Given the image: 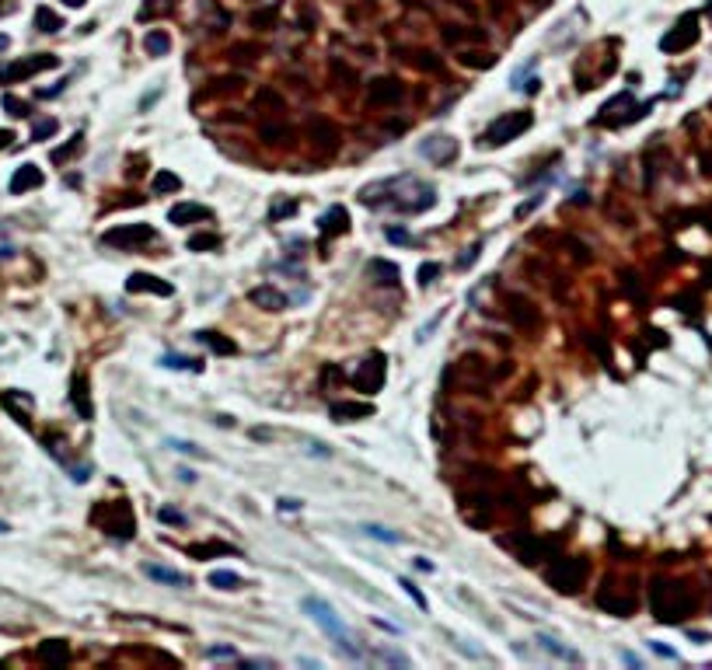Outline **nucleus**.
I'll use <instances>...</instances> for the list:
<instances>
[{
	"label": "nucleus",
	"mask_w": 712,
	"mask_h": 670,
	"mask_svg": "<svg viewBox=\"0 0 712 670\" xmlns=\"http://www.w3.org/2000/svg\"><path fill=\"white\" fill-rule=\"evenodd\" d=\"M209 206H200V202H179L168 210V224L175 227H189V224H200V220H209Z\"/></svg>",
	"instance_id": "4468645a"
},
{
	"label": "nucleus",
	"mask_w": 712,
	"mask_h": 670,
	"mask_svg": "<svg viewBox=\"0 0 712 670\" xmlns=\"http://www.w3.org/2000/svg\"><path fill=\"white\" fill-rule=\"evenodd\" d=\"M461 63H465V67H475V70H489V67L496 63V56H493V53H465Z\"/></svg>",
	"instance_id": "c9c22d12"
},
{
	"label": "nucleus",
	"mask_w": 712,
	"mask_h": 670,
	"mask_svg": "<svg viewBox=\"0 0 712 670\" xmlns=\"http://www.w3.org/2000/svg\"><path fill=\"white\" fill-rule=\"evenodd\" d=\"M384 378H388V360L381 353H370L363 363H356V374H353V387L363 391V394H377L384 387Z\"/></svg>",
	"instance_id": "423d86ee"
},
{
	"label": "nucleus",
	"mask_w": 712,
	"mask_h": 670,
	"mask_svg": "<svg viewBox=\"0 0 712 670\" xmlns=\"http://www.w3.org/2000/svg\"><path fill=\"white\" fill-rule=\"evenodd\" d=\"M143 49H147V56H164L171 49V35L168 32H147Z\"/></svg>",
	"instance_id": "bb28decb"
},
{
	"label": "nucleus",
	"mask_w": 712,
	"mask_h": 670,
	"mask_svg": "<svg viewBox=\"0 0 712 670\" xmlns=\"http://www.w3.org/2000/svg\"><path fill=\"white\" fill-rule=\"evenodd\" d=\"M583 576H587V562H583V559H555L552 569L545 573V579H548L555 590L573 593V590H580Z\"/></svg>",
	"instance_id": "0eeeda50"
},
{
	"label": "nucleus",
	"mask_w": 712,
	"mask_h": 670,
	"mask_svg": "<svg viewBox=\"0 0 712 670\" xmlns=\"http://www.w3.org/2000/svg\"><path fill=\"white\" fill-rule=\"evenodd\" d=\"M248 300H252L255 307H262V311H283V307H287V293H283V290H276L273 283L255 287L252 293H248Z\"/></svg>",
	"instance_id": "dca6fc26"
},
{
	"label": "nucleus",
	"mask_w": 712,
	"mask_h": 670,
	"mask_svg": "<svg viewBox=\"0 0 712 670\" xmlns=\"http://www.w3.org/2000/svg\"><path fill=\"white\" fill-rule=\"evenodd\" d=\"M81 150H84V136H81V133H77V136H74V140H70V143H67V147H60V150H53V165H63V161H67V157H74V154H81Z\"/></svg>",
	"instance_id": "72a5a7b5"
},
{
	"label": "nucleus",
	"mask_w": 712,
	"mask_h": 670,
	"mask_svg": "<svg viewBox=\"0 0 712 670\" xmlns=\"http://www.w3.org/2000/svg\"><path fill=\"white\" fill-rule=\"evenodd\" d=\"M399 586H402V590H406L408 597H412V600H415V604H419V607L426 611V597H422V590H419V586H415V583H412L408 576H402V579H399Z\"/></svg>",
	"instance_id": "ea45409f"
},
{
	"label": "nucleus",
	"mask_w": 712,
	"mask_h": 670,
	"mask_svg": "<svg viewBox=\"0 0 712 670\" xmlns=\"http://www.w3.org/2000/svg\"><path fill=\"white\" fill-rule=\"evenodd\" d=\"M157 520H164V524H186V517H182L179 510H168V506L157 510Z\"/></svg>",
	"instance_id": "09e8293b"
},
{
	"label": "nucleus",
	"mask_w": 712,
	"mask_h": 670,
	"mask_svg": "<svg viewBox=\"0 0 712 670\" xmlns=\"http://www.w3.org/2000/svg\"><path fill=\"white\" fill-rule=\"evenodd\" d=\"M646 112H649V105H632V95L621 91V95H614L611 101H604V108H601V115H597L594 122H597V126H625V122L642 119Z\"/></svg>",
	"instance_id": "39448f33"
},
{
	"label": "nucleus",
	"mask_w": 712,
	"mask_h": 670,
	"mask_svg": "<svg viewBox=\"0 0 712 670\" xmlns=\"http://www.w3.org/2000/svg\"><path fill=\"white\" fill-rule=\"evenodd\" d=\"M597 604H601L608 614H614V618H628V614L635 611V597H618L614 590H604V593L597 597Z\"/></svg>",
	"instance_id": "aec40b11"
},
{
	"label": "nucleus",
	"mask_w": 712,
	"mask_h": 670,
	"mask_svg": "<svg viewBox=\"0 0 712 670\" xmlns=\"http://www.w3.org/2000/svg\"><path fill=\"white\" fill-rule=\"evenodd\" d=\"M259 105H269V108L283 112V98L276 95V91H269V88H262V91H259Z\"/></svg>",
	"instance_id": "37998d69"
},
{
	"label": "nucleus",
	"mask_w": 712,
	"mask_h": 670,
	"mask_svg": "<svg viewBox=\"0 0 712 670\" xmlns=\"http://www.w3.org/2000/svg\"><path fill=\"white\" fill-rule=\"evenodd\" d=\"M39 657L42 660H49V664H67V643H60V639H53V643H42L39 646Z\"/></svg>",
	"instance_id": "c85d7f7f"
},
{
	"label": "nucleus",
	"mask_w": 712,
	"mask_h": 670,
	"mask_svg": "<svg viewBox=\"0 0 712 670\" xmlns=\"http://www.w3.org/2000/svg\"><path fill=\"white\" fill-rule=\"evenodd\" d=\"M388 238H391L395 245H412V238H408V234L402 231V227H391V231H388Z\"/></svg>",
	"instance_id": "603ef678"
},
{
	"label": "nucleus",
	"mask_w": 712,
	"mask_h": 670,
	"mask_svg": "<svg viewBox=\"0 0 712 670\" xmlns=\"http://www.w3.org/2000/svg\"><path fill=\"white\" fill-rule=\"evenodd\" d=\"M216 248H220L216 234H193L189 238V252H216Z\"/></svg>",
	"instance_id": "f704fd0d"
},
{
	"label": "nucleus",
	"mask_w": 712,
	"mask_h": 670,
	"mask_svg": "<svg viewBox=\"0 0 712 670\" xmlns=\"http://www.w3.org/2000/svg\"><path fill=\"white\" fill-rule=\"evenodd\" d=\"M35 28L53 35V32H60V28H63V18H60V14H53L49 7H39V11H35Z\"/></svg>",
	"instance_id": "cd10ccee"
},
{
	"label": "nucleus",
	"mask_w": 712,
	"mask_h": 670,
	"mask_svg": "<svg viewBox=\"0 0 712 670\" xmlns=\"http://www.w3.org/2000/svg\"><path fill=\"white\" fill-rule=\"evenodd\" d=\"M206 657H234V650H227V646H213V650H206Z\"/></svg>",
	"instance_id": "5fc2aeb1"
},
{
	"label": "nucleus",
	"mask_w": 712,
	"mask_h": 670,
	"mask_svg": "<svg viewBox=\"0 0 712 670\" xmlns=\"http://www.w3.org/2000/svg\"><path fill=\"white\" fill-rule=\"evenodd\" d=\"M4 108H11V115H28V105L25 101H18V98H4Z\"/></svg>",
	"instance_id": "8fccbe9b"
},
{
	"label": "nucleus",
	"mask_w": 712,
	"mask_h": 670,
	"mask_svg": "<svg viewBox=\"0 0 712 670\" xmlns=\"http://www.w3.org/2000/svg\"><path fill=\"white\" fill-rule=\"evenodd\" d=\"M440 321H444V311H440V314H433V318H429V321H426V325L419 328V342H426V339H429V332H433V328H436Z\"/></svg>",
	"instance_id": "de8ad7c7"
},
{
	"label": "nucleus",
	"mask_w": 712,
	"mask_h": 670,
	"mask_svg": "<svg viewBox=\"0 0 712 670\" xmlns=\"http://www.w3.org/2000/svg\"><path fill=\"white\" fill-rule=\"evenodd\" d=\"M332 415H335L339 423H353V419L374 415V405H370V401H335V405H332Z\"/></svg>",
	"instance_id": "a211bd4d"
},
{
	"label": "nucleus",
	"mask_w": 712,
	"mask_h": 670,
	"mask_svg": "<svg viewBox=\"0 0 712 670\" xmlns=\"http://www.w3.org/2000/svg\"><path fill=\"white\" fill-rule=\"evenodd\" d=\"M649 607H653V618H656V621H664V625H681V621L695 611V593H692L685 583L656 579L653 590H649Z\"/></svg>",
	"instance_id": "f257e3e1"
},
{
	"label": "nucleus",
	"mask_w": 712,
	"mask_h": 670,
	"mask_svg": "<svg viewBox=\"0 0 712 670\" xmlns=\"http://www.w3.org/2000/svg\"><path fill=\"white\" fill-rule=\"evenodd\" d=\"M363 534H370V538H377V541H388V545H399V541H402V534H395V531H388V527H377V524H363Z\"/></svg>",
	"instance_id": "e433bc0d"
},
{
	"label": "nucleus",
	"mask_w": 712,
	"mask_h": 670,
	"mask_svg": "<svg viewBox=\"0 0 712 670\" xmlns=\"http://www.w3.org/2000/svg\"><path fill=\"white\" fill-rule=\"evenodd\" d=\"M408 63H415L419 70H440V60H429V53H412Z\"/></svg>",
	"instance_id": "a19ab883"
},
{
	"label": "nucleus",
	"mask_w": 712,
	"mask_h": 670,
	"mask_svg": "<svg viewBox=\"0 0 712 670\" xmlns=\"http://www.w3.org/2000/svg\"><path fill=\"white\" fill-rule=\"evenodd\" d=\"M46 179H42V172L35 168V165H21L18 172H14V179H11V192L14 195H21V192H28V189H39Z\"/></svg>",
	"instance_id": "6ab92c4d"
},
{
	"label": "nucleus",
	"mask_w": 712,
	"mask_h": 670,
	"mask_svg": "<svg viewBox=\"0 0 712 670\" xmlns=\"http://www.w3.org/2000/svg\"><path fill=\"white\" fill-rule=\"evenodd\" d=\"M63 4H67V7H81L84 0H63Z\"/></svg>",
	"instance_id": "680f3d73"
},
{
	"label": "nucleus",
	"mask_w": 712,
	"mask_h": 670,
	"mask_svg": "<svg viewBox=\"0 0 712 670\" xmlns=\"http://www.w3.org/2000/svg\"><path fill=\"white\" fill-rule=\"evenodd\" d=\"M283 136H290L283 126H266V129H262V140H269V143H273V140H276V143H283Z\"/></svg>",
	"instance_id": "49530a36"
},
{
	"label": "nucleus",
	"mask_w": 712,
	"mask_h": 670,
	"mask_svg": "<svg viewBox=\"0 0 712 670\" xmlns=\"http://www.w3.org/2000/svg\"><path fill=\"white\" fill-rule=\"evenodd\" d=\"M419 154L429 157L433 165H451L458 157V140H451V136H429V140L419 143Z\"/></svg>",
	"instance_id": "9b49d317"
},
{
	"label": "nucleus",
	"mask_w": 712,
	"mask_h": 670,
	"mask_svg": "<svg viewBox=\"0 0 712 670\" xmlns=\"http://www.w3.org/2000/svg\"><path fill=\"white\" fill-rule=\"evenodd\" d=\"M126 290H129V293H154V297H171V293H175V287H171L168 280H161V276H154V273H129Z\"/></svg>",
	"instance_id": "f8f14e48"
},
{
	"label": "nucleus",
	"mask_w": 712,
	"mask_h": 670,
	"mask_svg": "<svg viewBox=\"0 0 712 670\" xmlns=\"http://www.w3.org/2000/svg\"><path fill=\"white\" fill-rule=\"evenodd\" d=\"M304 611L311 614V621H314V625H318L325 636H332V643L339 646V653H342V657H349V660H363L360 646L353 643L349 629L339 621V614H335V607H332V604H325L321 597H304Z\"/></svg>",
	"instance_id": "f03ea898"
},
{
	"label": "nucleus",
	"mask_w": 712,
	"mask_h": 670,
	"mask_svg": "<svg viewBox=\"0 0 712 670\" xmlns=\"http://www.w3.org/2000/svg\"><path fill=\"white\" fill-rule=\"evenodd\" d=\"M179 189H182V179H179L175 172L154 175V192H157V195H168V192H179Z\"/></svg>",
	"instance_id": "2f4dec72"
},
{
	"label": "nucleus",
	"mask_w": 712,
	"mask_h": 670,
	"mask_svg": "<svg viewBox=\"0 0 712 670\" xmlns=\"http://www.w3.org/2000/svg\"><path fill=\"white\" fill-rule=\"evenodd\" d=\"M209 586H216V590H238V586H241V576L231 573V569H213V573H209Z\"/></svg>",
	"instance_id": "c756f323"
},
{
	"label": "nucleus",
	"mask_w": 712,
	"mask_h": 670,
	"mask_svg": "<svg viewBox=\"0 0 712 670\" xmlns=\"http://www.w3.org/2000/svg\"><path fill=\"white\" fill-rule=\"evenodd\" d=\"M147 241H154L150 224H122V227H112L102 234V245H108V248H140Z\"/></svg>",
	"instance_id": "6e6552de"
},
{
	"label": "nucleus",
	"mask_w": 712,
	"mask_h": 670,
	"mask_svg": "<svg viewBox=\"0 0 712 670\" xmlns=\"http://www.w3.org/2000/svg\"><path fill=\"white\" fill-rule=\"evenodd\" d=\"M143 573L150 576V579H157V583H168V586H189L193 583L189 576L171 569V566H143Z\"/></svg>",
	"instance_id": "b1692460"
},
{
	"label": "nucleus",
	"mask_w": 712,
	"mask_h": 670,
	"mask_svg": "<svg viewBox=\"0 0 712 670\" xmlns=\"http://www.w3.org/2000/svg\"><path fill=\"white\" fill-rule=\"evenodd\" d=\"M621 660H625L628 667H639V657H635V653H621Z\"/></svg>",
	"instance_id": "4d7b16f0"
},
{
	"label": "nucleus",
	"mask_w": 712,
	"mask_h": 670,
	"mask_svg": "<svg viewBox=\"0 0 712 670\" xmlns=\"http://www.w3.org/2000/svg\"><path fill=\"white\" fill-rule=\"evenodd\" d=\"M7 46H11V39H7V35H0V53H4Z\"/></svg>",
	"instance_id": "052dcab7"
},
{
	"label": "nucleus",
	"mask_w": 712,
	"mask_h": 670,
	"mask_svg": "<svg viewBox=\"0 0 712 670\" xmlns=\"http://www.w3.org/2000/svg\"><path fill=\"white\" fill-rule=\"evenodd\" d=\"M318 227H321V234H328V238L346 234V231H349V210H346V206H328V210L321 213Z\"/></svg>",
	"instance_id": "2eb2a0df"
},
{
	"label": "nucleus",
	"mask_w": 712,
	"mask_h": 670,
	"mask_svg": "<svg viewBox=\"0 0 712 670\" xmlns=\"http://www.w3.org/2000/svg\"><path fill=\"white\" fill-rule=\"evenodd\" d=\"M252 25H255V28L276 25V7H269V11H259V14H252Z\"/></svg>",
	"instance_id": "c03bdc74"
},
{
	"label": "nucleus",
	"mask_w": 712,
	"mask_h": 670,
	"mask_svg": "<svg viewBox=\"0 0 712 670\" xmlns=\"http://www.w3.org/2000/svg\"><path fill=\"white\" fill-rule=\"evenodd\" d=\"M60 60L53 53H39V56H28V60H18L11 67H0V81L4 84H14V81H25V77H35L42 70H53Z\"/></svg>",
	"instance_id": "1a4fd4ad"
},
{
	"label": "nucleus",
	"mask_w": 712,
	"mask_h": 670,
	"mask_svg": "<svg viewBox=\"0 0 712 670\" xmlns=\"http://www.w3.org/2000/svg\"><path fill=\"white\" fill-rule=\"evenodd\" d=\"M444 269H440V262H422L419 266V273H415V280H419V287H429L436 276H440Z\"/></svg>",
	"instance_id": "4c0bfd02"
},
{
	"label": "nucleus",
	"mask_w": 712,
	"mask_h": 670,
	"mask_svg": "<svg viewBox=\"0 0 712 670\" xmlns=\"http://www.w3.org/2000/svg\"><path fill=\"white\" fill-rule=\"evenodd\" d=\"M538 646L545 650V653H552V657H559V660H569V664H580V653L576 650H569V646H562L555 636H548V632H541L538 636Z\"/></svg>",
	"instance_id": "4be33fe9"
},
{
	"label": "nucleus",
	"mask_w": 712,
	"mask_h": 670,
	"mask_svg": "<svg viewBox=\"0 0 712 670\" xmlns=\"http://www.w3.org/2000/svg\"><path fill=\"white\" fill-rule=\"evenodd\" d=\"M531 122H534V115H531L527 108L500 115V119L482 133V147H503V143H510V140H517L524 129H531Z\"/></svg>",
	"instance_id": "20e7f679"
},
{
	"label": "nucleus",
	"mask_w": 712,
	"mask_h": 670,
	"mask_svg": "<svg viewBox=\"0 0 712 670\" xmlns=\"http://www.w3.org/2000/svg\"><path fill=\"white\" fill-rule=\"evenodd\" d=\"M280 510L290 513V510H301V503H297V499H280Z\"/></svg>",
	"instance_id": "6e6d98bb"
},
{
	"label": "nucleus",
	"mask_w": 712,
	"mask_h": 670,
	"mask_svg": "<svg viewBox=\"0 0 712 670\" xmlns=\"http://www.w3.org/2000/svg\"><path fill=\"white\" fill-rule=\"evenodd\" d=\"M406 98V84H399L395 77H377L370 84V105H399Z\"/></svg>",
	"instance_id": "ddd939ff"
},
{
	"label": "nucleus",
	"mask_w": 712,
	"mask_h": 670,
	"mask_svg": "<svg viewBox=\"0 0 712 670\" xmlns=\"http://www.w3.org/2000/svg\"><path fill=\"white\" fill-rule=\"evenodd\" d=\"M4 11H11V4H0V14H4Z\"/></svg>",
	"instance_id": "0e129e2a"
},
{
	"label": "nucleus",
	"mask_w": 712,
	"mask_h": 670,
	"mask_svg": "<svg viewBox=\"0 0 712 670\" xmlns=\"http://www.w3.org/2000/svg\"><path fill=\"white\" fill-rule=\"evenodd\" d=\"M510 304H513V318H517L520 325H527V328H534V325H538V314L531 311V304H527V300H520V297H510Z\"/></svg>",
	"instance_id": "7c9ffc66"
},
{
	"label": "nucleus",
	"mask_w": 712,
	"mask_h": 670,
	"mask_svg": "<svg viewBox=\"0 0 712 670\" xmlns=\"http://www.w3.org/2000/svg\"><path fill=\"white\" fill-rule=\"evenodd\" d=\"M367 273L374 276V283H384V287H395V283H399V266H395V262L374 259V262L367 266Z\"/></svg>",
	"instance_id": "393cba45"
},
{
	"label": "nucleus",
	"mask_w": 712,
	"mask_h": 670,
	"mask_svg": "<svg viewBox=\"0 0 712 670\" xmlns=\"http://www.w3.org/2000/svg\"><path fill=\"white\" fill-rule=\"evenodd\" d=\"M649 650L656 653V657H667V660H678V653L671 650V646H664V643H649Z\"/></svg>",
	"instance_id": "3c124183"
},
{
	"label": "nucleus",
	"mask_w": 712,
	"mask_h": 670,
	"mask_svg": "<svg viewBox=\"0 0 712 670\" xmlns=\"http://www.w3.org/2000/svg\"><path fill=\"white\" fill-rule=\"evenodd\" d=\"M200 339H203L213 353H220V356H234V353H238V342H231V339L220 335V332H200Z\"/></svg>",
	"instance_id": "a878e982"
},
{
	"label": "nucleus",
	"mask_w": 712,
	"mask_h": 670,
	"mask_svg": "<svg viewBox=\"0 0 712 670\" xmlns=\"http://www.w3.org/2000/svg\"><path fill=\"white\" fill-rule=\"evenodd\" d=\"M297 206H301L297 199H280L276 206H269V220H273V224H280V220L294 217V213H297Z\"/></svg>",
	"instance_id": "473e14b6"
},
{
	"label": "nucleus",
	"mask_w": 712,
	"mask_h": 670,
	"mask_svg": "<svg viewBox=\"0 0 712 670\" xmlns=\"http://www.w3.org/2000/svg\"><path fill=\"white\" fill-rule=\"evenodd\" d=\"M70 401L81 412V419H95V405H91V391H88V378H74L70 384Z\"/></svg>",
	"instance_id": "f3484780"
},
{
	"label": "nucleus",
	"mask_w": 712,
	"mask_h": 670,
	"mask_svg": "<svg viewBox=\"0 0 712 670\" xmlns=\"http://www.w3.org/2000/svg\"><path fill=\"white\" fill-rule=\"evenodd\" d=\"M53 133H56V119H42V122H35L32 140H46V136H53Z\"/></svg>",
	"instance_id": "79ce46f5"
},
{
	"label": "nucleus",
	"mask_w": 712,
	"mask_h": 670,
	"mask_svg": "<svg viewBox=\"0 0 712 670\" xmlns=\"http://www.w3.org/2000/svg\"><path fill=\"white\" fill-rule=\"evenodd\" d=\"M161 367H171V371H200V360H186V356H161Z\"/></svg>",
	"instance_id": "58836bf2"
},
{
	"label": "nucleus",
	"mask_w": 712,
	"mask_h": 670,
	"mask_svg": "<svg viewBox=\"0 0 712 670\" xmlns=\"http://www.w3.org/2000/svg\"><path fill=\"white\" fill-rule=\"evenodd\" d=\"M179 479H182V482H196V472H186V468H182V472H179Z\"/></svg>",
	"instance_id": "13d9d810"
},
{
	"label": "nucleus",
	"mask_w": 712,
	"mask_h": 670,
	"mask_svg": "<svg viewBox=\"0 0 712 670\" xmlns=\"http://www.w3.org/2000/svg\"><path fill=\"white\" fill-rule=\"evenodd\" d=\"M95 520L102 524L112 538L129 541V538L136 534V513H133V506H129L126 499H115V503H105V506H98V510H95Z\"/></svg>",
	"instance_id": "7ed1b4c3"
},
{
	"label": "nucleus",
	"mask_w": 712,
	"mask_h": 670,
	"mask_svg": "<svg viewBox=\"0 0 712 670\" xmlns=\"http://www.w3.org/2000/svg\"><path fill=\"white\" fill-rule=\"evenodd\" d=\"M186 552H189V559H200V562H206V559H216V555H234V548H231V545H224V541H203V545H189Z\"/></svg>",
	"instance_id": "5701e85b"
},
{
	"label": "nucleus",
	"mask_w": 712,
	"mask_h": 670,
	"mask_svg": "<svg viewBox=\"0 0 712 670\" xmlns=\"http://www.w3.org/2000/svg\"><path fill=\"white\" fill-rule=\"evenodd\" d=\"M374 657H377L381 664H395V667H408V660L402 657V653H384V650H377Z\"/></svg>",
	"instance_id": "a18cd8bd"
},
{
	"label": "nucleus",
	"mask_w": 712,
	"mask_h": 670,
	"mask_svg": "<svg viewBox=\"0 0 712 670\" xmlns=\"http://www.w3.org/2000/svg\"><path fill=\"white\" fill-rule=\"evenodd\" d=\"M695 39H699V18H695V14H685V18L678 21V28L660 39V49H664V53H685V49L695 46Z\"/></svg>",
	"instance_id": "9d476101"
},
{
	"label": "nucleus",
	"mask_w": 712,
	"mask_h": 670,
	"mask_svg": "<svg viewBox=\"0 0 712 670\" xmlns=\"http://www.w3.org/2000/svg\"><path fill=\"white\" fill-rule=\"evenodd\" d=\"M171 447H175V451H182V454H203L196 444H186V440H171Z\"/></svg>",
	"instance_id": "864d4df0"
},
{
	"label": "nucleus",
	"mask_w": 712,
	"mask_h": 670,
	"mask_svg": "<svg viewBox=\"0 0 712 670\" xmlns=\"http://www.w3.org/2000/svg\"><path fill=\"white\" fill-rule=\"evenodd\" d=\"M311 140H314L318 147H325V150H335V147H339V129H335L328 119H314V122H311Z\"/></svg>",
	"instance_id": "412c9836"
},
{
	"label": "nucleus",
	"mask_w": 712,
	"mask_h": 670,
	"mask_svg": "<svg viewBox=\"0 0 712 670\" xmlns=\"http://www.w3.org/2000/svg\"><path fill=\"white\" fill-rule=\"evenodd\" d=\"M7 531H11V527H7V524H4V520H0V534H7Z\"/></svg>",
	"instance_id": "e2e57ef3"
},
{
	"label": "nucleus",
	"mask_w": 712,
	"mask_h": 670,
	"mask_svg": "<svg viewBox=\"0 0 712 670\" xmlns=\"http://www.w3.org/2000/svg\"><path fill=\"white\" fill-rule=\"evenodd\" d=\"M11 140H14V136H11V133H7V129H0V147H7V143H11Z\"/></svg>",
	"instance_id": "bf43d9fd"
}]
</instances>
